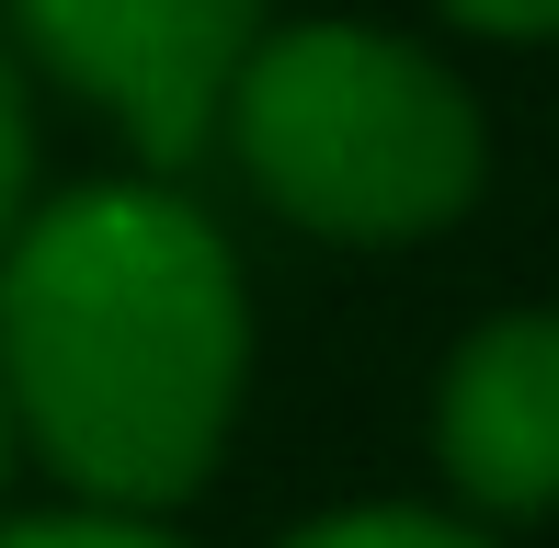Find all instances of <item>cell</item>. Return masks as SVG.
<instances>
[{
    "instance_id": "6da1fadb",
    "label": "cell",
    "mask_w": 559,
    "mask_h": 548,
    "mask_svg": "<svg viewBox=\"0 0 559 548\" xmlns=\"http://www.w3.org/2000/svg\"><path fill=\"white\" fill-rule=\"evenodd\" d=\"M0 389L69 503L171 514L251 389L240 252L183 183H69L0 240Z\"/></svg>"
},
{
    "instance_id": "7a4b0ae2",
    "label": "cell",
    "mask_w": 559,
    "mask_h": 548,
    "mask_svg": "<svg viewBox=\"0 0 559 548\" xmlns=\"http://www.w3.org/2000/svg\"><path fill=\"white\" fill-rule=\"evenodd\" d=\"M217 138L309 240H435L479 206L491 127L468 81L377 23H274L228 81Z\"/></svg>"
},
{
    "instance_id": "3957f363",
    "label": "cell",
    "mask_w": 559,
    "mask_h": 548,
    "mask_svg": "<svg viewBox=\"0 0 559 548\" xmlns=\"http://www.w3.org/2000/svg\"><path fill=\"white\" fill-rule=\"evenodd\" d=\"M12 35L81 104H104L115 138L171 183L217 148L228 81L251 69L274 23L263 0H12Z\"/></svg>"
},
{
    "instance_id": "277c9868",
    "label": "cell",
    "mask_w": 559,
    "mask_h": 548,
    "mask_svg": "<svg viewBox=\"0 0 559 548\" xmlns=\"http://www.w3.org/2000/svg\"><path fill=\"white\" fill-rule=\"evenodd\" d=\"M435 468L468 514H559V309L479 320L435 378Z\"/></svg>"
},
{
    "instance_id": "5b68a950",
    "label": "cell",
    "mask_w": 559,
    "mask_h": 548,
    "mask_svg": "<svg viewBox=\"0 0 559 548\" xmlns=\"http://www.w3.org/2000/svg\"><path fill=\"white\" fill-rule=\"evenodd\" d=\"M286 548H491L468 514H435V503H343L320 526H297Z\"/></svg>"
},
{
    "instance_id": "8992f818",
    "label": "cell",
    "mask_w": 559,
    "mask_h": 548,
    "mask_svg": "<svg viewBox=\"0 0 559 548\" xmlns=\"http://www.w3.org/2000/svg\"><path fill=\"white\" fill-rule=\"evenodd\" d=\"M0 548H183L160 514H115V503H58V514H12Z\"/></svg>"
},
{
    "instance_id": "52a82bcc",
    "label": "cell",
    "mask_w": 559,
    "mask_h": 548,
    "mask_svg": "<svg viewBox=\"0 0 559 548\" xmlns=\"http://www.w3.org/2000/svg\"><path fill=\"white\" fill-rule=\"evenodd\" d=\"M23 206H35V115H23V69L0 58V240L23 229Z\"/></svg>"
},
{
    "instance_id": "ba28073f",
    "label": "cell",
    "mask_w": 559,
    "mask_h": 548,
    "mask_svg": "<svg viewBox=\"0 0 559 548\" xmlns=\"http://www.w3.org/2000/svg\"><path fill=\"white\" fill-rule=\"evenodd\" d=\"M445 23L468 35H502V46H559V0H435Z\"/></svg>"
},
{
    "instance_id": "9c48e42d",
    "label": "cell",
    "mask_w": 559,
    "mask_h": 548,
    "mask_svg": "<svg viewBox=\"0 0 559 548\" xmlns=\"http://www.w3.org/2000/svg\"><path fill=\"white\" fill-rule=\"evenodd\" d=\"M12 457H23V422H12V389H0V480H12Z\"/></svg>"
}]
</instances>
